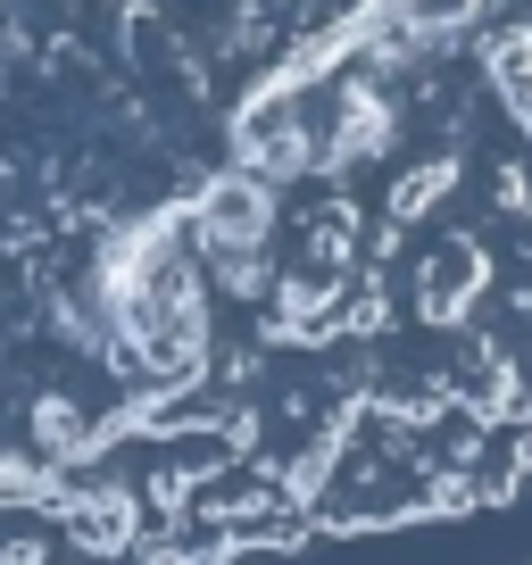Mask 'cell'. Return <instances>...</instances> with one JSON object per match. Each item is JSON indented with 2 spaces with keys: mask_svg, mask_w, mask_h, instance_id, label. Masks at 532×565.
<instances>
[{
  "mask_svg": "<svg viewBox=\"0 0 532 565\" xmlns=\"http://www.w3.org/2000/svg\"><path fill=\"white\" fill-rule=\"evenodd\" d=\"M400 150V92H391V75L383 67H341V84H333V108H324V159H317V175L324 183H350L358 167H374V159H391Z\"/></svg>",
  "mask_w": 532,
  "mask_h": 565,
  "instance_id": "obj_1",
  "label": "cell"
},
{
  "mask_svg": "<svg viewBox=\"0 0 532 565\" xmlns=\"http://www.w3.org/2000/svg\"><path fill=\"white\" fill-rule=\"evenodd\" d=\"M458 192V159H425V167H408V175L391 183V225H425V209H441V200Z\"/></svg>",
  "mask_w": 532,
  "mask_h": 565,
  "instance_id": "obj_5",
  "label": "cell"
},
{
  "mask_svg": "<svg viewBox=\"0 0 532 565\" xmlns=\"http://www.w3.org/2000/svg\"><path fill=\"white\" fill-rule=\"evenodd\" d=\"M0 565H51V532H9V541H0Z\"/></svg>",
  "mask_w": 532,
  "mask_h": 565,
  "instance_id": "obj_6",
  "label": "cell"
},
{
  "mask_svg": "<svg viewBox=\"0 0 532 565\" xmlns=\"http://www.w3.org/2000/svg\"><path fill=\"white\" fill-rule=\"evenodd\" d=\"M475 291H482V258L466 242L416 266V317H425V324H458L466 308H475Z\"/></svg>",
  "mask_w": 532,
  "mask_h": 565,
  "instance_id": "obj_3",
  "label": "cell"
},
{
  "mask_svg": "<svg viewBox=\"0 0 532 565\" xmlns=\"http://www.w3.org/2000/svg\"><path fill=\"white\" fill-rule=\"evenodd\" d=\"M482 75H491V92L532 125V25H499V34L482 42Z\"/></svg>",
  "mask_w": 532,
  "mask_h": 565,
  "instance_id": "obj_4",
  "label": "cell"
},
{
  "mask_svg": "<svg viewBox=\"0 0 532 565\" xmlns=\"http://www.w3.org/2000/svg\"><path fill=\"white\" fill-rule=\"evenodd\" d=\"M58 515H67V548H84V557L142 548V499H134V482H75L58 499Z\"/></svg>",
  "mask_w": 532,
  "mask_h": 565,
  "instance_id": "obj_2",
  "label": "cell"
}]
</instances>
